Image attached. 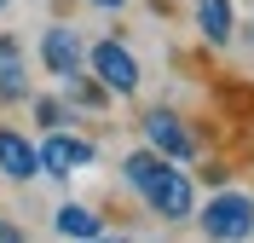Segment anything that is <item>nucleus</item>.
I'll list each match as a JSON object with an SVG mask.
<instances>
[{"label": "nucleus", "mask_w": 254, "mask_h": 243, "mask_svg": "<svg viewBox=\"0 0 254 243\" xmlns=\"http://www.w3.org/2000/svg\"><path fill=\"white\" fill-rule=\"evenodd\" d=\"M122 174H127V185H133L162 220H190L196 191H190V179L179 174L168 157H156V151H133V157L122 162Z\"/></svg>", "instance_id": "f257e3e1"}, {"label": "nucleus", "mask_w": 254, "mask_h": 243, "mask_svg": "<svg viewBox=\"0 0 254 243\" xmlns=\"http://www.w3.org/2000/svg\"><path fill=\"white\" fill-rule=\"evenodd\" d=\"M202 232L214 243H243V238H254V197H243V191H220V197H208L202 203Z\"/></svg>", "instance_id": "f03ea898"}, {"label": "nucleus", "mask_w": 254, "mask_h": 243, "mask_svg": "<svg viewBox=\"0 0 254 243\" xmlns=\"http://www.w3.org/2000/svg\"><path fill=\"white\" fill-rule=\"evenodd\" d=\"M87 64H93L98 87H110V93H139V64H133V52L122 41H98L87 52Z\"/></svg>", "instance_id": "7ed1b4c3"}, {"label": "nucleus", "mask_w": 254, "mask_h": 243, "mask_svg": "<svg viewBox=\"0 0 254 243\" xmlns=\"http://www.w3.org/2000/svg\"><path fill=\"white\" fill-rule=\"evenodd\" d=\"M144 139L156 145V157H168V162H185V157H196V139H190V128L179 122L174 110H144Z\"/></svg>", "instance_id": "20e7f679"}, {"label": "nucleus", "mask_w": 254, "mask_h": 243, "mask_svg": "<svg viewBox=\"0 0 254 243\" xmlns=\"http://www.w3.org/2000/svg\"><path fill=\"white\" fill-rule=\"evenodd\" d=\"M35 157H41V168H47V174H75V168H87L98 151L87 145V139H69V133H58V128H52V139L35 151Z\"/></svg>", "instance_id": "39448f33"}, {"label": "nucleus", "mask_w": 254, "mask_h": 243, "mask_svg": "<svg viewBox=\"0 0 254 243\" xmlns=\"http://www.w3.org/2000/svg\"><path fill=\"white\" fill-rule=\"evenodd\" d=\"M41 64H47L52 76H81L87 52H81V41L69 29H47V35H41Z\"/></svg>", "instance_id": "423d86ee"}, {"label": "nucleus", "mask_w": 254, "mask_h": 243, "mask_svg": "<svg viewBox=\"0 0 254 243\" xmlns=\"http://www.w3.org/2000/svg\"><path fill=\"white\" fill-rule=\"evenodd\" d=\"M0 168H6V179H35L41 174V157H35V145L23 139V133H0Z\"/></svg>", "instance_id": "0eeeda50"}, {"label": "nucleus", "mask_w": 254, "mask_h": 243, "mask_svg": "<svg viewBox=\"0 0 254 243\" xmlns=\"http://www.w3.org/2000/svg\"><path fill=\"white\" fill-rule=\"evenodd\" d=\"M196 29L208 35V47L231 41V0H196Z\"/></svg>", "instance_id": "6e6552de"}, {"label": "nucleus", "mask_w": 254, "mask_h": 243, "mask_svg": "<svg viewBox=\"0 0 254 243\" xmlns=\"http://www.w3.org/2000/svg\"><path fill=\"white\" fill-rule=\"evenodd\" d=\"M29 81H23V64H17V41L6 35L0 41V98H23Z\"/></svg>", "instance_id": "1a4fd4ad"}, {"label": "nucleus", "mask_w": 254, "mask_h": 243, "mask_svg": "<svg viewBox=\"0 0 254 243\" xmlns=\"http://www.w3.org/2000/svg\"><path fill=\"white\" fill-rule=\"evenodd\" d=\"M52 226H58L64 238H81V243H87V238H98V214L69 203V209H58V220H52Z\"/></svg>", "instance_id": "9d476101"}, {"label": "nucleus", "mask_w": 254, "mask_h": 243, "mask_svg": "<svg viewBox=\"0 0 254 243\" xmlns=\"http://www.w3.org/2000/svg\"><path fill=\"white\" fill-rule=\"evenodd\" d=\"M35 116H41V128H64V104L58 98H35Z\"/></svg>", "instance_id": "9b49d317"}, {"label": "nucleus", "mask_w": 254, "mask_h": 243, "mask_svg": "<svg viewBox=\"0 0 254 243\" xmlns=\"http://www.w3.org/2000/svg\"><path fill=\"white\" fill-rule=\"evenodd\" d=\"M0 243H23V232H17L12 220H0Z\"/></svg>", "instance_id": "f8f14e48"}, {"label": "nucleus", "mask_w": 254, "mask_h": 243, "mask_svg": "<svg viewBox=\"0 0 254 243\" xmlns=\"http://www.w3.org/2000/svg\"><path fill=\"white\" fill-rule=\"evenodd\" d=\"M93 6H104V12H122V6H127V0H93Z\"/></svg>", "instance_id": "ddd939ff"}, {"label": "nucleus", "mask_w": 254, "mask_h": 243, "mask_svg": "<svg viewBox=\"0 0 254 243\" xmlns=\"http://www.w3.org/2000/svg\"><path fill=\"white\" fill-rule=\"evenodd\" d=\"M87 243H127V238H104V232H98V238H87Z\"/></svg>", "instance_id": "4468645a"}, {"label": "nucleus", "mask_w": 254, "mask_h": 243, "mask_svg": "<svg viewBox=\"0 0 254 243\" xmlns=\"http://www.w3.org/2000/svg\"><path fill=\"white\" fill-rule=\"evenodd\" d=\"M0 6H6V0H0Z\"/></svg>", "instance_id": "2eb2a0df"}]
</instances>
